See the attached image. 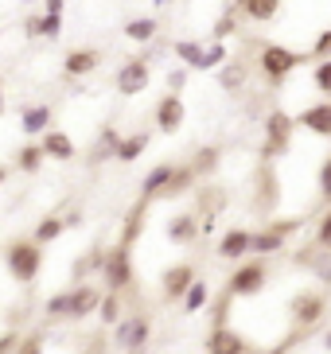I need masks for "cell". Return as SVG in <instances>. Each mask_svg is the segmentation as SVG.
<instances>
[{
  "mask_svg": "<svg viewBox=\"0 0 331 354\" xmlns=\"http://www.w3.org/2000/svg\"><path fill=\"white\" fill-rule=\"evenodd\" d=\"M168 86H172V94H179V90L187 86V71H172L168 74Z\"/></svg>",
  "mask_w": 331,
  "mask_h": 354,
  "instance_id": "f35d334b",
  "label": "cell"
},
{
  "mask_svg": "<svg viewBox=\"0 0 331 354\" xmlns=\"http://www.w3.org/2000/svg\"><path fill=\"white\" fill-rule=\"evenodd\" d=\"M156 32H160V24H156L152 16H136V20L125 24V35H129L133 43H152Z\"/></svg>",
  "mask_w": 331,
  "mask_h": 354,
  "instance_id": "d4e9b609",
  "label": "cell"
},
{
  "mask_svg": "<svg viewBox=\"0 0 331 354\" xmlns=\"http://www.w3.org/2000/svg\"><path fill=\"white\" fill-rule=\"evenodd\" d=\"M296 125L308 129L312 136H328L331 140V97L328 102H316V105H304L296 113Z\"/></svg>",
  "mask_w": 331,
  "mask_h": 354,
  "instance_id": "4fadbf2b",
  "label": "cell"
},
{
  "mask_svg": "<svg viewBox=\"0 0 331 354\" xmlns=\"http://www.w3.org/2000/svg\"><path fill=\"white\" fill-rule=\"evenodd\" d=\"M316 250L331 253V203H328V210H323L320 226H316Z\"/></svg>",
  "mask_w": 331,
  "mask_h": 354,
  "instance_id": "d6a6232c",
  "label": "cell"
},
{
  "mask_svg": "<svg viewBox=\"0 0 331 354\" xmlns=\"http://www.w3.org/2000/svg\"><path fill=\"white\" fill-rule=\"evenodd\" d=\"M312 63H316V59H331V28H328V32H320V35H316V43H312Z\"/></svg>",
  "mask_w": 331,
  "mask_h": 354,
  "instance_id": "8d00e7d4",
  "label": "cell"
},
{
  "mask_svg": "<svg viewBox=\"0 0 331 354\" xmlns=\"http://www.w3.org/2000/svg\"><path fill=\"white\" fill-rule=\"evenodd\" d=\"M43 152L51 160H74V140L59 129H51V133H43Z\"/></svg>",
  "mask_w": 331,
  "mask_h": 354,
  "instance_id": "7402d4cb",
  "label": "cell"
},
{
  "mask_svg": "<svg viewBox=\"0 0 331 354\" xmlns=\"http://www.w3.org/2000/svg\"><path fill=\"white\" fill-rule=\"evenodd\" d=\"M102 277L109 284V292H125L133 284V245H114L105 253V265H102Z\"/></svg>",
  "mask_w": 331,
  "mask_h": 354,
  "instance_id": "8992f818",
  "label": "cell"
},
{
  "mask_svg": "<svg viewBox=\"0 0 331 354\" xmlns=\"http://www.w3.org/2000/svg\"><path fill=\"white\" fill-rule=\"evenodd\" d=\"M234 8L253 24H269L280 16V0H234Z\"/></svg>",
  "mask_w": 331,
  "mask_h": 354,
  "instance_id": "ac0fdd59",
  "label": "cell"
},
{
  "mask_svg": "<svg viewBox=\"0 0 331 354\" xmlns=\"http://www.w3.org/2000/svg\"><path fill=\"white\" fill-rule=\"evenodd\" d=\"M242 82H246V63H238V59H226V63L218 66V86H222L226 94H238Z\"/></svg>",
  "mask_w": 331,
  "mask_h": 354,
  "instance_id": "603a6c76",
  "label": "cell"
},
{
  "mask_svg": "<svg viewBox=\"0 0 331 354\" xmlns=\"http://www.w3.org/2000/svg\"><path fill=\"white\" fill-rule=\"evenodd\" d=\"M312 86H316L323 97H331V59H316V63H312Z\"/></svg>",
  "mask_w": 331,
  "mask_h": 354,
  "instance_id": "4316f807",
  "label": "cell"
},
{
  "mask_svg": "<svg viewBox=\"0 0 331 354\" xmlns=\"http://www.w3.org/2000/svg\"><path fill=\"white\" fill-rule=\"evenodd\" d=\"M316 191H320L323 203H331V156L320 164V171H316Z\"/></svg>",
  "mask_w": 331,
  "mask_h": 354,
  "instance_id": "e575fe53",
  "label": "cell"
},
{
  "mask_svg": "<svg viewBox=\"0 0 331 354\" xmlns=\"http://www.w3.org/2000/svg\"><path fill=\"white\" fill-rule=\"evenodd\" d=\"M215 160H218V156L207 148V152H199V160H195L191 167H195V171H211V167H215Z\"/></svg>",
  "mask_w": 331,
  "mask_h": 354,
  "instance_id": "74e56055",
  "label": "cell"
},
{
  "mask_svg": "<svg viewBox=\"0 0 331 354\" xmlns=\"http://www.w3.org/2000/svg\"><path fill=\"white\" fill-rule=\"evenodd\" d=\"M304 59H312V55L292 51V47H285V43H261V51H258V66H261V74H265L269 86H280Z\"/></svg>",
  "mask_w": 331,
  "mask_h": 354,
  "instance_id": "7a4b0ae2",
  "label": "cell"
},
{
  "mask_svg": "<svg viewBox=\"0 0 331 354\" xmlns=\"http://www.w3.org/2000/svg\"><path fill=\"white\" fill-rule=\"evenodd\" d=\"M0 109H4V97H0Z\"/></svg>",
  "mask_w": 331,
  "mask_h": 354,
  "instance_id": "bcb514c9",
  "label": "cell"
},
{
  "mask_svg": "<svg viewBox=\"0 0 331 354\" xmlns=\"http://www.w3.org/2000/svg\"><path fill=\"white\" fill-rule=\"evenodd\" d=\"M238 8H230V12H222L215 20V39H230V35L238 32V16H234Z\"/></svg>",
  "mask_w": 331,
  "mask_h": 354,
  "instance_id": "1f68e13d",
  "label": "cell"
},
{
  "mask_svg": "<svg viewBox=\"0 0 331 354\" xmlns=\"http://www.w3.org/2000/svg\"><path fill=\"white\" fill-rule=\"evenodd\" d=\"M184 117H187V105L179 94L168 90V94L156 102V129H160V133H168V136L179 133V129H184Z\"/></svg>",
  "mask_w": 331,
  "mask_h": 354,
  "instance_id": "30bf717a",
  "label": "cell"
},
{
  "mask_svg": "<svg viewBox=\"0 0 331 354\" xmlns=\"http://www.w3.org/2000/svg\"><path fill=\"white\" fill-rule=\"evenodd\" d=\"M43 156H47V152H43V145H24L20 156H16V167H20V171H35V167L43 164Z\"/></svg>",
  "mask_w": 331,
  "mask_h": 354,
  "instance_id": "f1b7e54d",
  "label": "cell"
},
{
  "mask_svg": "<svg viewBox=\"0 0 331 354\" xmlns=\"http://www.w3.org/2000/svg\"><path fill=\"white\" fill-rule=\"evenodd\" d=\"M296 234V222H273V226H265V230H258L253 234V257H273V253H280L285 250V241Z\"/></svg>",
  "mask_w": 331,
  "mask_h": 354,
  "instance_id": "52a82bcc",
  "label": "cell"
},
{
  "mask_svg": "<svg viewBox=\"0 0 331 354\" xmlns=\"http://www.w3.org/2000/svg\"><path fill=\"white\" fill-rule=\"evenodd\" d=\"M148 78H152V71H148L145 59H129V63L117 71L114 86H117V94L121 97H136V94H145L148 90Z\"/></svg>",
  "mask_w": 331,
  "mask_h": 354,
  "instance_id": "9c48e42d",
  "label": "cell"
},
{
  "mask_svg": "<svg viewBox=\"0 0 331 354\" xmlns=\"http://www.w3.org/2000/svg\"><path fill=\"white\" fill-rule=\"evenodd\" d=\"M172 51H176V59L184 66L199 71V66H203V55H207V43H199V39H176V43H172Z\"/></svg>",
  "mask_w": 331,
  "mask_h": 354,
  "instance_id": "44dd1931",
  "label": "cell"
},
{
  "mask_svg": "<svg viewBox=\"0 0 331 354\" xmlns=\"http://www.w3.org/2000/svg\"><path fill=\"white\" fill-rule=\"evenodd\" d=\"M4 261H8L12 281L31 284L35 277H39V269H43V250H39V241L35 238L31 241H12L8 250H4Z\"/></svg>",
  "mask_w": 331,
  "mask_h": 354,
  "instance_id": "3957f363",
  "label": "cell"
},
{
  "mask_svg": "<svg viewBox=\"0 0 331 354\" xmlns=\"http://www.w3.org/2000/svg\"><path fill=\"white\" fill-rule=\"evenodd\" d=\"M199 218L195 214H191V210H179L176 218L168 222V241H172V245H191V241L199 238Z\"/></svg>",
  "mask_w": 331,
  "mask_h": 354,
  "instance_id": "2e32d148",
  "label": "cell"
},
{
  "mask_svg": "<svg viewBox=\"0 0 331 354\" xmlns=\"http://www.w3.org/2000/svg\"><path fill=\"white\" fill-rule=\"evenodd\" d=\"M62 226H66V222L55 218V214H51V218H43L39 226H35V241H39V245H43V241H55L62 234Z\"/></svg>",
  "mask_w": 331,
  "mask_h": 354,
  "instance_id": "4dcf8cb0",
  "label": "cell"
},
{
  "mask_svg": "<svg viewBox=\"0 0 331 354\" xmlns=\"http://www.w3.org/2000/svg\"><path fill=\"white\" fill-rule=\"evenodd\" d=\"M148 140H152L148 133L121 136V148H117V160H121V164H133V160H141V156H145V148H148Z\"/></svg>",
  "mask_w": 331,
  "mask_h": 354,
  "instance_id": "cb8c5ba5",
  "label": "cell"
},
{
  "mask_svg": "<svg viewBox=\"0 0 331 354\" xmlns=\"http://www.w3.org/2000/svg\"><path fill=\"white\" fill-rule=\"evenodd\" d=\"M226 59H230L226 39H215V43H207V55H203V66H199V71H218Z\"/></svg>",
  "mask_w": 331,
  "mask_h": 354,
  "instance_id": "83f0119b",
  "label": "cell"
},
{
  "mask_svg": "<svg viewBox=\"0 0 331 354\" xmlns=\"http://www.w3.org/2000/svg\"><path fill=\"white\" fill-rule=\"evenodd\" d=\"M156 4H168V0H156Z\"/></svg>",
  "mask_w": 331,
  "mask_h": 354,
  "instance_id": "f6af8a7d",
  "label": "cell"
},
{
  "mask_svg": "<svg viewBox=\"0 0 331 354\" xmlns=\"http://www.w3.org/2000/svg\"><path fill=\"white\" fill-rule=\"evenodd\" d=\"M71 312V292H59V296H51L47 300V319H59V315Z\"/></svg>",
  "mask_w": 331,
  "mask_h": 354,
  "instance_id": "d590c367",
  "label": "cell"
},
{
  "mask_svg": "<svg viewBox=\"0 0 331 354\" xmlns=\"http://www.w3.org/2000/svg\"><path fill=\"white\" fill-rule=\"evenodd\" d=\"M98 315H102V323H117V319H121V300H117V292L102 296V308H98Z\"/></svg>",
  "mask_w": 331,
  "mask_h": 354,
  "instance_id": "836d02e7",
  "label": "cell"
},
{
  "mask_svg": "<svg viewBox=\"0 0 331 354\" xmlns=\"http://www.w3.org/2000/svg\"><path fill=\"white\" fill-rule=\"evenodd\" d=\"M102 308V292L90 288V284H78V288H71V312H66V319H82V315H93Z\"/></svg>",
  "mask_w": 331,
  "mask_h": 354,
  "instance_id": "9a60e30c",
  "label": "cell"
},
{
  "mask_svg": "<svg viewBox=\"0 0 331 354\" xmlns=\"http://www.w3.org/2000/svg\"><path fill=\"white\" fill-rule=\"evenodd\" d=\"M249 250H253V234H249V230H242V226L226 230V234L218 238V245H215V253L222 261H246Z\"/></svg>",
  "mask_w": 331,
  "mask_h": 354,
  "instance_id": "8fae6325",
  "label": "cell"
},
{
  "mask_svg": "<svg viewBox=\"0 0 331 354\" xmlns=\"http://www.w3.org/2000/svg\"><path fill=\"white\" fill-rule=\"evenodd\" d=\"M323 351H331V331H323Z\"/></svg>",
  "mask_w": 331,
  "mask_h": 354,
  "instance_id": "b9f144b4",
  "label": "cell"
},
{
  "mask_svg": "<svg viewBox=\"0 0 331 354\" xmlns=\"http://www.w3.org/2000/svg\"><path fill=\"white\" fill-rule=\"evenodd\" d=\"M203 346H207V354H249V343L234 331V327H226V323H222V327H211Z\"/></svg>",
  "mask_w": 331,
  "mask_h": 354,
  "instance_id": "7c38bea8",
  "label": "cell"
},
{
  "mask_svg": "<svg viewBox=\"0 0 331 354\" xmlns=\"http://www.w3.org/2000/svg\"><path fill=\"white\" fill-rule=\"evenodd\" d=\"M265 284H269V265H265V257H253V261H242L238 269L230 272L226 292L238 300V296H258Z\"/></svg>",
  "mask_w": 331,
  "mask_h": 354,
  "instance_id": "5b68a950",
  "label": "cell"
},
{
  "mask_svg": "<svg viewBox=\"0 0 331 354\" xmlns=\"http://www.w3.org/2000/svg\"><path fill=\"white\" fill-rule=\"evenodd\" d=\"M199 277H195V265H172V269L164 272V300H184L187 296V288L195 284Z\"/></svg>",
  "mask_w": 331,
  "mask_h": 354,
  "instance_id": "5bb4252c",
  "label": "cell"
},
{
  "mask_svg": "<svg viewBox=\"0 0 331 354\" xmlns=\"http://www.w3.org/2000/svg\"><path fill=\"white\" fill-rule=\"evenodd\" d=\"M62 4H66V0H43V12H59L62 16Z\"/></svg>",
  "mask_w": 331,
  "mask_h": 354,
  "instance_id": "60d3db41",
  "label": "cell"
},
{
  "mask_svg": "<svg viewBox=\"0 0 331 354\" xmlns=\"http://www.w3.org/2000/svg\"><path fill=\"white\" fill-rule=\"evenodd\" d=\"M51 105H28L20 113V129L28 136H43V133H51Z\"/></svg>",
  "mask_w": 331,
  "mask_h": 354,
  "instance_id": "d6986e66",
  "label": "cell"
},
{
  "mask_svg": "<svg viewBox=\"0 0 331 354\" xmlns=\"http://www.w3.org/2000/svg\"><path fill=\"white\" fill-rule=\"evenodd\" d=\"M102 265H105V250H90L86 257H78V261H74V277L82 281V277H90V269H98V272H102Z\"/></svg>",
  "mask_w": 331,
  "mask_h": 354,
  "instance_id": "f546056e",
  "label": "cell"
},
{
  "mask_svg": "<svg viewBox=\"0 0 331 354\" xmlns=\"http://www.w3.org/2000/svg\"><path fill=\"white\" fill-rule=\"evenodd\" d=\"M16 354H43V343H39V339H28V343H24Z\"/></svg>",
  "mask_w": 331,
  "mask_h": 354,
  "instance_id": "ab89813d",
  "label": "cell"
},
{
  "mask_svg": "<svg viewBox=\"0 0 331 354\" xmlns=\"http://www.w3.org/2000/svg\"><path fill=\"white\" fill-rule=\"evenodd\" d=\"M98 63H102V51H93V47H74V51H66V59H62V71L71 74V78H78V74L98 71Z\"/></svg>",
  "mask_w": 331,
  "mask_h": 354,
  "instance_id": "e0dca14e",
  "label": "cell"
},
{
  "mask_svg": "<svg viewBox=\"0 0 331 354\" xmlns=\"http://www.w3.org/2000/svg\"><path fill=\"white\" fill-rule=\"evenodd\" d=\"M4 179H8V171H4V167H0V183H4Z\"/></svg>",
  "mask_w": 331,
  "mask_h": 354,
  "instance_id": "ee69618b",
  "label": "cell"
},
{
  "mask_svg": "<svg viewBox=\"0 0 331 354\" xmlns=\"http://www.w3.org/2000/svg\"><path fill=\"white\" fill-rule=\"evenodd\" d=\"M292 133H296V117L285 113V109H269V117H265V148H261V156L265 160L285 156V152L292 148Z\"/></svg>",
  "mask_w": 331,
  "mask_h": 354,
  "instance_id": "277c9868",
  "label": "cell"
},
{
  "mask_svg": "<svg viewBox=\"0 0 331 354\" xmlns=\"http://www.w3.org/2000/svg\"><path fill=\"white\" fill-rule=\"evenodd\" d=\"M125 354H148V351H145V346H141V351H125Z\"/></svg>",
  "mask_w": 331,
  "mask_h": 354,
  "instance_id": "7bdbcfd3",
  "label": "cell"
},
{
  "mask_svg": "<svg viewBox=\"0 0 331 354\" xmlns=\"http://www.w3.org/2000/svg\"><path fill=\"white\" fill-rule=\"evenodd\" d=\"M328 292L316 288V284H308V288H301L296 296L289 300V319H292V331H296V339H304V335H312L316 327H320L323 319H328Z\"/></svg>",
  "mask_w": 331,
  "mask_h": 354,
  "instance_id": "6da1fadb",
  "label": "cell"
},
{
  "mask_svg": "<svg viewBox=\"0 0 331 354\" xmlns=\"http://www.w3.org/2000/svg\"><path fill=\"white\" fill-rule=\"evenodd\" d=\"M207 300H211V288H207V281H195L191 288H187V296H184V312H187V315L203 312V308H207Z\"/></svg>",
  "mask_w": 331,
  "mask_h": 354,
  "instance_id": "484cf974",
  "label": "cell"
},
{
  "mask_svg": "<svg viewBox=\"0 0 331 354\" xmlns=\"http://www.w3.org/2000/svg\"><path fill=\"white\" fill-rule=\"evenodd\" d=\"M176 176V164H156L152 171L145 176V183H141V198L145 203H152V198H160L164 195V187H168V179Z\"/></svg>",
  "mask_w": 331,
  "mask_h": 354,
  "instance_id": "ffe728a7",
  "label": "cell"
},
{
  "mask_svg": "<svg viewBox=\"0 0 331 354\" xmlns=\"http://www.w3.org/2000/svg\"><path fill=\"white\" fill-rule=\"evenodd\" d=\"M148 335H152L148 315H129V319H117L114 343L121 346V351H141V346H148Z\"/></svg>",
  "mask_w": 331,
  "mask_h": 354,
  "instance_id": "ba28073f",
  "label": "cell"
}]
</instances>
